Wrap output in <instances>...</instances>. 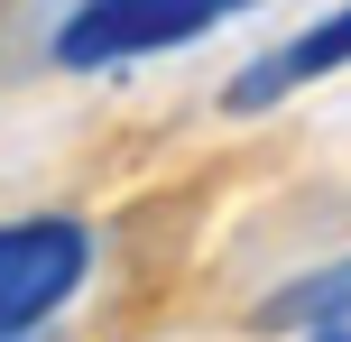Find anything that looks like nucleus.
Instances as JSON below:
<instances>
[{"mask_svg":"<svg viewBox=\"0 0 351 342\" xmlns=\"http://www.w3.org/2000/svg\"><path fill=\"white\" fill-rule=\"evenodd\" d=\"M241 10H259V0H74V10L56 19L47 56L65 74H111V65H139V56L194 47V37H213Z\"/></svg>","mask_w":351,"mask_h":342,"instance_id":"1","label":"nucleus"},{"mask_svg":"<svg viewBox=\"0 0 351 342\" xmlns=\"http://www.w3.org/2000/svg\"><path fill=\"white\" fill-rule=\"evenodd\" d=\"M93 278L84 213H19L0 222V333H47Z\"/></svg>","mask_w":351,"mask_h":342,"instance_id":"2","label":"nucleus"},{"mask_svg":"<svg viewBox=\"0 0 351 342\" xmlns=\"http://www.w3.org/2000/svg\"><path fill=\"white\" fill-rule=\"evenodd\" d=\"M324 74H351V0H333L324 19H305L287 47H268V56H250L241 74L222 84V111H278V102H296L305 84H324Z\"/></svg>","mask_w":351,"mask_h":342,"instance_id":"3","label":"nucleus"},{"mask_svg":"<svg viewBox=\"0 0 351 342\" xmlns=\"http://www.w3.org/2000/svg\"><path fill=\"white\" fill-rule=\"evenodd\" d=\"M315 324H351V250L305 269V278H287L259 306V333H315Z\"/></svg>","mask_w":351,"mask_h":342,"instance_id":"4","label":"nucleus"},{"mask_svg":"<svg viewBox=\"0 0 351 342\" xmlns=\"http://www.w3.org/2000/svg\"><path fill=\"white\" fill-rule=\"evenodd\" d=\"M305 342H351V324H315V333H305Z\"/></svg>","mask_w":351,"mask_h":342,"instance_id":"5","label":"nucleus"},{"mask_svg":"<svg viewBox=\"0 0 351 342\" xmlns=\"http://www.w3.org/2000/svg\"><path fill=\"white\" fill-rule=\"evenodd\" d=\"M0 342H37V333H0Z\"/></svg>","mask_w":351,"mask_h":342,"instance_id":"6","label":"nucleus"}]
</instances>
